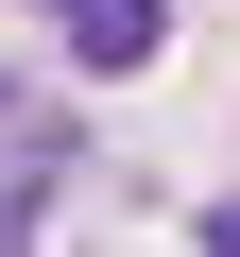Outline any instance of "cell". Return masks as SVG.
I'll return each mask as SVG.
<instances>
[{
  "label": "cell",
  "mask_w": 240,
  "mask_h": 257,
  "mask_svg": "<svg viewBox=\"0 0 240 257\" xmlns=\"http://www.w3.org/2000/svg\"><path fill=\"white\" fill-rule=\"evenodd\" d=\"M35 189H52L35 155H0V257H18V240H35Z\"/></svg>",
  "instance_id": "cell-2"
},
{
  "label": "cell",
  "mask_w": 240,
  "mask_h": 257,
  "mask_svg": "<svg viewBox=\"0 0 240 257\" xmlns=\"http://www.w3.org/2000/svg\"><path fill=\"white\" fill-rule=\"evenodd\" d=\"M206 257H240V206H206Z\"/></svg>",
  "instance_id": "cell-3"
},
{
  "label": "cell",
  "mask_w": 240,
  "mask_h": 257,
  "mask_svg": "<svg viewBox=\"0 0 240 257\" xmlns=\"http://www.w3.org/2000/svg\"><path fill=\"white\" fill-rule=\"evenodd\" d=\"M86 69H155V0H52Z\"/></svg>",
  "instance_id": "cell-1"
}]
</instances>
